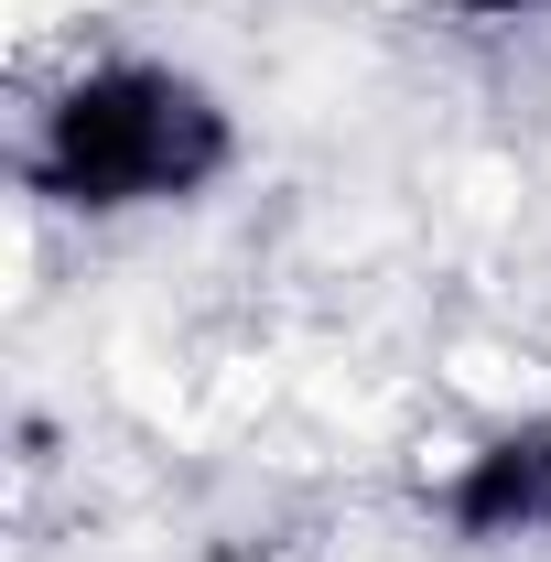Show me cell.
Returning a JSON list of instances; mask_svg holds the SVG:
<instances>
[{
  "instance_id": "cell-1",
  "label": "cell",
  "mask_w": 551,
  "mask_h": 562,
  "mask_svg": "<svg viewBox=\"0 0 551 562\" xmlns=\"http://www.w3.org/2000/svg\"><path fill=\"white\" fill-rule=\"evenodd\" d=\"M249 162V120L195 55L162 44H87L22 98L11 184L66 227L184 216Z\"/></svg>"
},
{
  "instance_id": "cell-3",
  "label": "cell",
  "mask_w": 551,
  "mask_h": 562,
  "mask_svg": "<svg viewBox=\"0 0 551 562\" xmlns=\"http://www.w3.org/2000/svg\"><path fill=\"white\" fill-rule=\"evenodd\" d=\"M432 11H454L476 33H530V22H551V0H432Z\"/></svg>"
},
{
  "instance_id": "cell-2",
  "label": "cell",
  "mask_w": 551,
  "mask_h": 562,
  "mask_svg": "<svg viewBox=\"0 0 551 562\" xmlns=\"http://www.w3.org/2000/svg\"><path fill=\"white\" fill-rule=\"evenodd\" d=\"M432 519L465 552H551V412H508L432 476Z\"/></svg>"
}]
</instances>
